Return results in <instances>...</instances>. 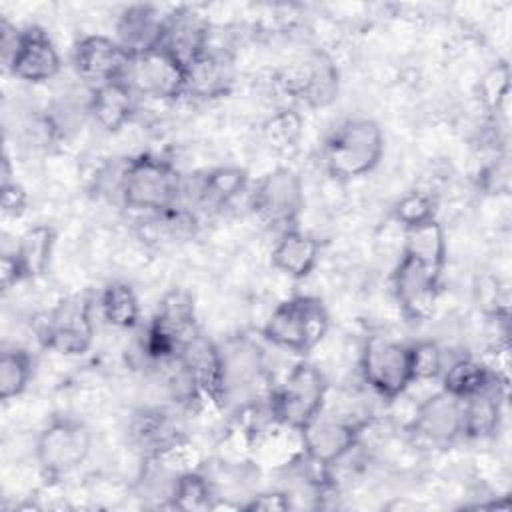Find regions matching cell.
Returning a JSON list of instances; mask_svg holds the SVG:
<instances>
[{
	"mask_svg": "<svg viewBox=\"0 0 512 512\" xmlns=\"http://www.w3.org/2000/svg\"><path fill=\"white\" fill-rule=\"evenodd\" d=\"M184 176L156 154H138L124 162L118 174V196L124 206L160 214L182 204Z\"/></svg>",
	"mask_w": 512,
	"mask_h": 512,
	"instance_id": "1",
	"label": "cell"
},
{
	"mask_svg": "<svg viewBox=\"0 0 512 512\" xmlns=\"http://www.w3.org/2000/svg\"><path fill=\"white\" fill-rule=\"evenodd\" d=\"M384 134L376 120L350 118L338 124L324 142L326 172L340 182L370 174L382 160Z\"/></svg>",
	"mask_w": 512,
	"mask_h": 512,
	"instance_id": "2",
	"label": "cell"
},
{
	"mask_svg": "<svg viewBox=\"0 0 512 512\" xmlns=\"http://www.w3.org/2000/svg\"><path fill=\"white\" fill-rule=\"evenodd\" d=\"M328 328L330 314L324 302L310 294H296L276 304L262 326V336L280 350L306 356L324 340Z\"/></svg>",
	"mask_w": 512,
	"mask_h": 512,
	"instance_id": "3",
	"label": "cell"
},
{
	"mask_svg": "<svg viewBox=\"0 0 512 512\" xmlns=\"http://www.w3.org/2000/svg\"><path fill=\"white\" fill-rule=\"evenodd\" d=\"M328 394L324 374L310 362H296L268 394V414L280 426L300 432L322 410Z\"/></svg>",
	"mask_w": 512,
	"mask_h": 512,
	"instance_id": "4",
	"label": "cell"
},
{
	"mask_svg": "<svg viewBox=\"0 0 512 512\" xmlns=\"http://www.w3.org/2000/svg\"><path fill=\"white\" fill-rule=\"evenodd\" d=\"M92 448V434L74 416L50 418L36 438V462L48 480H60L80 468Z\"/></svg>",
	"mask_w": 512,
	"mask_h": 512,
	"instance_id": "5",
	"label": "cell"
},
{
	"mask_svg": "<svg viewBox=\"0 0 512 512\" xmlns=\"http://www.w3.org/2000/svg\"><path fill=\"white\" fill-rule=\"evenodd\" d=\"M38 340L60 356H82L94 342L92 296L70 294L44 314Z\"/></svg>",
	"mask_w": 512,
	"mask_h": 512,
	"instance_id": "6",
	"label": "cell"
},
{
	"mask_svg": "<svg viewBox=\"0 0 512 512\" xmlns=\"http://www.w3.org/2000/svg\"><path fill=\"white\" fill-rule=\"evenodd\" d=\"M250 210L264 226L278 232L296 228L304 210L302 178L284 166L264 174L250 192Z\"/></svg>",
	"mask_w": 512,
	"mask_h": 512,
	"instance_id": "7",
	"label": "cell"
},
{
	"mask_svg": "<svg viewBox=\"0 0 512 512\" xmlns=\"http://www.w3.org/2000/svg\"><path fill=\"white\" fill-rule=\"evenodd\" d=\"M360 374L380 398L396 400L414 384L408 344L370 336L360 354Z\"/></svg>",
	"mask_w": 512,
	"mask_h": 512,
	"instance_id": "8",
	"label": "cell"
},
{
	"mask_svg": "<svg viewBox=\"0 0 512 512\" xmlns=\"http://www.w3.org/2000/svg\"><path fill=\"white\" fill-rule=\"evenodd\" d=\"M138 96L176 100L186 94V66L164 46L134 56L124 78Z\"/></svg>",
	"mask_w": 512,
	"mask_h": 512,
	"instance_id": "9",
	"label": "cell"
},
{
	"mask_svg": "<svg viewBox=\"0 0 512 512\" xmlns=\"http://www.w3.org/2000/svg\"><path fill=\"white\" fill-rule=\"evenodd\" d=\"M442 272L402 254L392 272V292L408 320H428L440 296Z\"/></svg>",
	"mask_w": 512,
	"mask_h": 512,
	"instance_id": "10",
	"label": "cell"
},
{
	"mask_svg": "<svg viewBox=\"0 0 512 512\" xmlns=\"http://www.w3.org/2000/svg\"><path fill=\"white\" fill-rule=\"evenodd\" d=\"M132 56L114 40V36L88 34L74 44L72 64L76 74L94 88L124 80Z\"/></svg>",
	"mask_w": 512,
	"mask_h": 512,
	"instance_id": "11",
	"label": "cell"
},
{
	"mask_svg": "<svg viewBox=\"0 0 512 512\" xmlns=\"http://www.w3.org/2000/svg\"><path fill=\"white\" fill-rule=\"evenodd\" d=\"M360 430V424H354L346 418L326 416L322 410L298 434L302 440L304 456L316 464L332 468L344 456H348L352 448H356Z\"/></svg>",
	"mask_w": 512,
	"mask_h": 512,
	"instance_id": "12",
	"label": "cell"
},
{
	"mask_svg": "<svg viewBox=\"0 0 512 512\" xmlns=\"http://www.w3.org/2000/svg\"><path fill=\"white\" fill-rule=\"evenodd\" d=\"M178 362L192 378L202 400H210L216 406L226 404V366L222 348L198 330L182 346Z\"/></svg>",
	"mask_w": 512,
	"mask_h": 512,
	"instance_id": "13",
	"label": "cell"
},
{
	"mask_svg": "<svg viewBox=\"0 0 512 512\" xmlns=\"http://www.w3.org/2000/svg\"><path fill=\"white\" fill-rule=\"evenodd\" d=\"M410 428L434 448H448L464 438V402L440 390L418 404Z\"/></svg>",
	"mask_w": 512,
	"mask_h": 512,
	"instance_id": "14",
	"label": "cell"
},
{
	"mask_svg": "<svg viewBox=\"0 0 512 512\" xmlns=\"http://www.w3.org/2000/svg\"><path fill=\"white\" fill-rule=\"evenodd\" d=\"M4 68L22 82L42 84L60 72L62 60L50 36L38 26H28L20 28L16 50Z\"/></svg>",
	"mask_w": 512,
	"mask_h": 512,
	"instance_id": "15",
	"label": "cell"
},
{
	"mask_svg": "<svg viewBox=\"0 0 512 512\" xmlns=\"http://www.w3.org/2000/svg\"><path fill=\"white\" fill-rule=\"evenodd\" d=\"M286 92L308 106H326L338 94V70L324 54L294 64L282 78Z\"/></svg>",
	"mask_w": 512,
	"mask_h": 512,
	"instance_id": "16",
	"label": "cell"
},
{
	"mask_svg": "<svg viewBox=\"0 0 512 512\" xmlns=\"http://www.w3.org/2000/svg\"><path fill=\"white\" fill-rule=\"evenodd\" d=\"M160 46L172 52L186 66L210 46V24L202 14L190 8L172 10L164 18V36Z\"/></svg>",
	"mask_w": 512,
	"mask_h": 512,
	"instance_id": "17",
	"label": "cell"
},
{
	"mask_svg": "<svg viewBox=\"0 0 512 512\" xmlns=\"http://www.w3.org/2000/svg\"><path fill=\"white\" fill-rule=\"evenodd\" d=\"M164 18L154 6L134 4L122 10L116 22L114 40L134 58L162 44Z\"/></svg>",
	"mask_w": 512,
	"mask_h": 512,
	"instance_id": "18",
	"label": "cell"
},
{
	"mask_svg": "<svg viewBox=\"0 0 512 512\" xmlns=\"http://www.w3.org/2000/svg\"><path fill=\"white\" fill-rule=\"evenodd\" d=\"M130 436L136 448L142 450L146 460L158 458L172 448L184 444V432L180 428V422L172 412L162 408L142 410L130 426Z\"/></svg>",
	"mask_w": 512,
	"mask_h": 512,
	"instance_id": "19",
	"label": "cell"
},
{
	"mask_svg": "<svg viewBox=\"0 0 512 512\" xmlns=\"http://www.w3.org/2000/svg\"><path fill=\"white\" fill-rule=\"evenodd\" d=\"M232 82V60L212 46L186 64V94L194 98H220L230 90Z\"/></svg>",
	"mask_w": 512,
	"mask_h": 512,
	"instance_id": "20",
	"label": "cell"
},
{
	"mask_svg": "<svg viewBox=\"0 0 512 512\" xmlns=\"http://www.w3.org/2000/svg\"><path fill=\"white\" fill-rule=\"evenodd\" d=\"M320 260V242L300 228L280 232L270 252V264L292 280L310 276Z\"/></svg>",
	"mask_w": 512,
	"mask_h": 512,
	"instance_id": "21",
	"label": "cell"
},
{
	"mask_svg": "<svg viewBox=\"0 0 512 512\" xmlns=\"http://www.w3.org/2000/svg\"><path fill=\"white\" fill-rule=\"evenodd\" d=\"M138 94L126 80L108 82L92 88L88 110L94 122L106 132L122 130L136 112Z\"/></svg>",
	"mask_w": 512,
	"mask_h": 512,
	"instance_id": "22",
	"label": "cell"
},
{
	"mask_svg": "<svg viewBox=\"0 0 512 512\" xmlns=\"http://www.w3.org/2000/svg\"><path fill=\"white\" fill-rule=\"evenodd\" d=\"M248 186V172L236 166H218L196 180L192 202L188 208L218 210L228 206Z\"/></svg>",
	"mask_w": 512,
	"mask_h": 512,
	"instance_id": "23",
	"label": "cell"
},
{
	"mask_svg": "<svg viewBox=\"0 0 512 512\" xmlns=\"http://www.w3.org/2000/svg\"><path fill=\"white\" fill-rule=\"evenodd\" d=\"M150 324L168 338H172L182 350L186 340L198 332L196 304L192 294L184 288L168 290L158 302L156 314L150 318Z\"/></svg>",
	"mask_w": 512,
	"mask_h": 512,
	"instance_id": "24",
	"label": "cell"
},
{
	"mask_svg": "<svg viewBox=\"0 0 512 512\" xmlns=\"http://www.w3.org/2000/svg\"><path fill=\"white\" fill-rule=\"evenodd\" d=\"M504 376L496 378L488 388L464 402V436L466 438H486L494 434L502 420V408L506 400Z\"/></svg>",
	"mask_w": 512,
	"mask_h": 512,
	"instance_id": "25",
	"label": "cell"
},
{
	"mask_svg": "<svg viewBox=\"0 0 512 512\" xmlns=\"http://www.w3.org/2000/svg\"><path fill=\"white\" fill-rule=\"evenodd\" d=\"M502 374L494 370L488 362L474 358V356H462L450 362L442 374V388L446 394L458 398V400H468L488 388L496 378Z\"/></svg>",
	"mask_w": 512,
	"mask_h": 512,
	"instance_id": "26",
	"label": "cell"
},
{
	"mask_svg": "<svg viewBox=\"0 0 512 512\" xmlns=\"http://www.w3.org/2000/svg\"><path fill=\"white\" fill-rule=\"evenodd\" d=\"M54 244H56V232L48 224H34L22 232L14 248V256L18 260L24 280L38 278L48 270Z\"/></svg>",
	"mask_w": 512,
	"mask_h": 512,
	"instance_id": "27",
	"label": "cell"
},
{
	"mask_svg": "<svg viewBox=\"0 0 512 512\" xmlns=\"http://www.w3.org/2000/svg\"><path fill=\"white\" fill-rule=\"evenodd\" d=\"M402 254L430 266L432 270L444 272L448 248L442 224L438 220H430L420 226L404 230Z\"/></svg>",
	"mask_w": 512,
	"mask_h": 512,
	"instance_id": "28",
	"label": "cell"
},
{
	"mask_svg": "<svg viewBox=\"0 0 512 512\" xmlns=\"http://www.w3.org/2000/svg\"><path fill=\"white\" fill-rule=\"evenodd\" d=\"M104 322L118 330H132L140 322V300L128 282H110L98 296Z\"/></svg>",
	"mask_w": 512,
	"mask_h": 512,
	"instance_id": "29",
	"label": "cell"
},
{
	"mask_svg": "<svg viewBox=\"0 0 512 512\" xmlns=\"http://www.w3.org/2000/svg\"><path fill=\"white\" fill-rule=\"evenodd\" d=\"M214 498L210 480L198 470H186L174 478L168 506L178 510H208L214 508Z\"/></svg>",
	"mask_w": 512,
	"mask_h": 512,
	"instance_id": "30",
	"label": "cell"
},
{
	"mask_svg": "<svg viewBox=\"0 0 512 512\" xmlns=\"http://www.w3.org/2000/svg\"><path fill=\"white\" fill-rule=\"evenodd\" d=\"M32 356L28 350L12 346L4 348L0 356V400L8 402L20 396L32 378Z\"/></svg>",
	"mask_w": 512,
	"mask_h": 512,
	"instance_id": "31",
	"label": "cell"
},
{
	"mask_svg": "<svg viewBox=\"0 0 512 512\" xmlns=\"http://www.w3.org/2000/svg\"><path fill=\"white\" fill-rule=\"evenodd\" d=\"M392 218L404 230L436 220V200L428 192L410 190L392 206Z\"/></svg>",
	"mask_w": 512,
	"mask_h": 512,
	"instance_id": "32",
	"label": "cell"
},
{
	"mask_svg": "<svg viewBox=\"0 0 512 512\" xmlns=\"http://www.w3.org/2000/svg\"><path fill=\"white\" fill-rule=\"evenodd\" d=\"M508 96H510V70L506 62H498L482 80H480V98L484 106L488 108L490 114L506 116V106H508Z\"/></svg>",
	"mask_w": 512,
	"mask_h": 512,
	"instance_id": "33",
	"label": "cell"
},
{
	"mask_svg": "<svg viewBox=\"0 0 512 512\" xmlns=\"http://www.w3.org/2000/svg\"><path fill=\"white\" fill-rule=\"evenodd\" d=\"M302 134V118L294 110H280L264 124V140L272 150H288Z\"/></svg>",
	"mask_w": 512,
	"mask_h": 512,
	"instance_id": "34",
	"label": "cell"
},
{
	"mask_svg": "<svg viewBox=\"0 0 512 512\" xmlns=\"http://www.w3.org/2000/svg\"><path fill=\"white\" fill-rule=\"evenodd\" d=\"M410 348V364L414 382L418 380H432L440 378L444 364V352L434 340H418L408 344Z\"/></svg>",
	"mask_w": 512,
	"mask_h": 512,
	"instance_id": "35",
	"label": "cell"
},
{
	"mask_svg": "<svg viewBox=\"0 0 512 512\" xmlns=\"http://www.w3.org/2000/svg\"><path fill=\"white\" fill-rule=\"evenodd\" d=\"M480 186L490 194H508L510 188V164L506 156H496L482 172Z\"/></svg>",
	"mask_w": 512,
	"mask_h": 512,
	"instance_id": "36",
	"label": "cell"
},
{
	"mask_svg": "<svg viewBox=\"0 0 512 512\" xmlns=\"http://www.w3.org/2000/svg\"><path fill=\"white\" fill-rule=\"evenodd\" d=\"M0 206H2V214L10 216V218H18L26 212L28 192L24 190V186L20 182H16V178L10 182H2Z\"/></svg>",
	"mask_w": 512,
	"mask_h": 512,
	"instance_id": "37",
	"label": "cell"
},
{
	"mask_svg": "<svg viewBox=\"0 0 512 512\" xmlns=\"http://www.w3.org/2000/svg\"><path fill=\"white\" fill-rule=\"evenodd\" d=\"M242 510H264V512H282L292 508V498L288 492H280V490H270V492H260L256 496H252L246 504L240 506Z\"/></svg>",
	"mask_w": 512,
	"mask_h": 512,
	"instance_id": "38",
	"label": "cell"
},
{
	"mask_svg": "<svg viewBox=\"0 0 512 512\" xmlns=\"http://www.w3.org/2000/svg\"><path fill=\"white\" fill-rule=\"evenodd\" d=\"M24 278H22V272H20V266H18V260L14 256V250L12 252H4L2 254V260H0V284L4 290H10L12 286L20 284Z\"/></svg>",
	"mask_w": 512,
	"mask_h": 512,
	"instance_id": "39",
	"label": "cell"
}]
</instances>
